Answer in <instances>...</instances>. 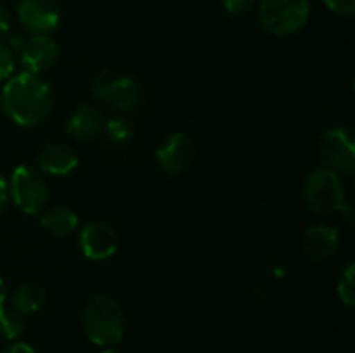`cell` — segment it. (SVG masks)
I'll list each match as a JSON object with an SVG mask.
<instances>
[{
	"label": "cell",
	"mask_w": 355,
	"mask_h": 353,
	"mask_svg": "<svg viewBox=\"0 0 355 353\" xmlns=\"http://www.w3.org/2000/svg\"><path fill=\"white\" fill-rule=\"evenodd\" d=\"M83 327L94 345L104 348L116 345L125 334L123 310L114 298L96 294L90 298L83 311Z\"/></svg>",
	"instance_id": "obj_2"
},
{
	"label": "cell",
	"mask_w": 355,
	"mask_h": 353,
	"mask_svg": "<svg viewBox=\"0 0 355 353\" xmlns=\"http://www.w3.org/2000/svg\"><path fill=\"white\" fill-rule=\"evenodd\" d=\"M340 244V234L331 225H314L300 239V249L307 258L322 262L335 255Z\"/></svg>",
	"instance_id": "obj_12"
},
{
	"label": "cell",
	"mask_w": 355,
	"mask_h": 353,
	"mask_svg": "<svg viewBox=\"0 0 355 353\" xmlns=\"http://www.w3.org/2000/svg\"><path fill=\"white\" fill-rule=\"evenodd\" d=\"M104 128H106L107 135H110L113 141L116 142H125L128 137H130V125L127 123L125 120H120V118H114V120H111L110 123L104 125Z\"/></svg>",
	"instance_id": "obj_19"
},
{
	"label": "cell",
	"mask_w": 355,
	"mask_h": 353,
	"mask_svg": "<svg viewBox=\"0 0 355 353\" xmlns=\"http://www.w3.org/2000/svg\"><path fill=\"white\" fill-rule=\"evenodd\" d=\"M194 154H196V147H194L193 138L182 132H175L168 135L158 147L156 161L165 173L180 175L193 165Z\"/></svg>",
	"instance_id": "obj_8"
},
{
	"label": "cell",
	"mask_w": 355,
	"mask_h": 353,
	"mask_svg": "<svg viewBox=\"0 0 355 353\" xmlns=\"http://www.w3.org/2000/svg\"><path fill=\"white\" fill-rule=\"evenodd\" d=\"M6 303V286H3V280L0 279V307Z\"/></svg>",
	"instance_id": "obj_26"
},
{
	"label": "cell",
	"mask_w": 355,
	"mask_h": 353,
	"mask_svg": "<svg viewBox=\"0 0 355 353\" xmlns=\"http://www.w3.org/2000/svg\"><path fill=\"white\" fill-rule=\"evenodd\" d=\"M38 168L55 176L69 175L78 166V154L75 149L62 142H52L42 147L37 156Z\"/></svg>",
	"instance_id": "obj_13"
},
{
	"label": "cell",
	"mask_w": 355,
	"mask_h": 353,
	"mask_svg": "<svg viewBox=\"0 0 355 353\" xmlns=\"http://www.w3.org/2000/svg\"><path fill=\"white\" fill-rule=\"evenodd\" d=\"M10 28V14L6 7L0 3V35L7 33Z\"/></svg>",
	"instance_id": "obj_24"
},
{
	"label": "cell",
	"mask_w": 355,
	"mask_h": 353,
	"mask_svg": "<svg viewBox=\"0 0 355 353\" xmlns=\"http://www.w3.org/2000/svg\"><path fill=\"white\" fill-rule=\"evenodd\" d=\"M257 0H222V6L232 16H239V14H245L255 6Z\"/></svg>",
	"instance_id": "obj_22"
},
{
	"label": "cell",
	"mask_w": 355,
	"mask_h": 353,
	"mask_svg": "<svg viewBox=\"0 0 355 353\" xmlns=\"http://www.w3.org/2000/svg\"><path fill=\"white\" fill-rule=\"evenodd\" d=\"M101 353H120V352H118V350H114V348H111V346H107V348L103 350Z\"/></svg>",
	"instance_id": "obj_27"
},
{
	"label": "cell",
	"mask_w": 355,
	"mask_h": 353,
	"mask_svg": "<svg viewBox=\"0 0 355 353\" xmlns=\"http://www.w3.org/2000/svg\"><path fill=\"white\" fill-rule=\"evenodd\" d=\"M309 208L318 215H335L345 211V189L338 173L321 166L311 172L304 187Z\"/></svg>",
	"instance_id": "obj_4"
},
{
	"label": "cell",
	"mask_w": 355,
	"mask_h": 353,
	"mask_svg": "<svg viewBox=\"0 0 355 353\" xmlns=\"http://www.w3.org/2000/svg\"><path fill=\"white\" fill-rule=\"evenodd\" d=\"M324 3L338 16L350 17L355 12V0H324Z\"/></svg>",
	"instance_id": "obj_21"
},
{
	"label": "cell",
	"mask_w": 355,
	"mask_h": 353,
	"mask_svg": "<svg viewBox=\"0 0 355 353\" xmlns=\"http://www.w3.org/2000/svg\"><path fill=\"white\" fill-rule=\"evenodd\" d=\"M0 353H37L33 346H30L28 343H14V345L3 348Z\"/></svg>",
	"instance_id": "obj_23"
},
{
	"label": "cell",
	"mask_w": 355,
	"mask_h": 353,
	"mask_svg": "<svg viewBox=\"0 0 355 353\" xmlns=\"http://www.w3.org/2000/svg\"><path fill=\"white\" fill-rule=\"evenodd\" d=\"M2 109L19 127L44 123L54 106L52 89L33 73H19L3 85L0 97Z\"/></svg>",
	"instance_id": "obj_1"
},
{
	"label": "cell",
	"mask_w": 355,
	"mask_h": 353,
	"mask_svg": "<svg viewBox=\"0 0 355 353\" xmlns=\"http://www.w3.org/2000/svg\"><path fill=\"white\" fill-rule=\"evenodd\" d=\"M92 93L97 102L125 113L135 109L141 102L142 85L134 76L103 69L92 80Z\"/></svg>",
	"instance_id": "obj_5"
},
{
	"label": "cell",
	"mask_w": 355,
	"mask_h": 353,
	"mask_svg": "<svg viewBox=\"0 0 355 353\" xmlns=\"http://www.w3.org/2000/svg\"><path fill=\"white\" fill-rule=\"evenodd\" d=\"M24 331V315L12 305L3 303L0 307V336L6 339H16Z\"/></svg>",
	"instance_id": "obj_17"
},
{
	"label": "cell",
	"mask_w": 355,
	"mask_h": 353,
	"mask_svg": "<svg viewBox=\"0 0 355 353\" xmlns=\"http://www.w3.org/2000/svg\"><path fill=\"white\" fill-rule=\"evenodd\" d=\"M7 199H9V189H7V182L0 176V213L6 210Z\"/></svg>",
	"instance_id": "obj_25"
},
{
	"label": "cell",
	"mask_w": 355,
	"mask_h": 353,
	"mask_svg": "<svg viewBox=\"0 0 355 353\" xmlns=\"http://www.w3.org/2000/svg\"><path fill=\"white\" fill-rule=\"evenodd\" d=\"M311 0H262L259 21L266 31L276 37H288L307 24Z\"/></svg>",
	"instance_id": "obj_3"
},
{
	"label": "cell",
	"mask_w": 355,
	"mask_h": 353,
	"mask_svg": "<svg viewBox=\"0 0 355 353\" xmlns=\"http://www.w3.org/2000/svg\"><path fill=\"white\" fill-rule=\"evenodd\" d=\"M354 263H350L345 270H343L342 277L338 280V296L342 300V303H345L347 307H354V298H355V291H354Z\"/></svg>",
	"instance_id": "obj_18"
},
{
	"label": "cell",
	"mask_w": 355,
	"mask_h": 353,
	"mask_svg": "<svg viewBox=\"0 0 355 353\" xmlns=\"http://www.w3.org/2000/svg\"><path fill=\"white\" fill-rule=\"evenodd\" d=\"M59 59V45L49 35H33L21 48V64L26 73L40 75L54 68Z\"/></svg>",
	"instance_id": "obj_11"
},
{
	"label": "cell",
	"mask_w": 355,
	"mask_h": 353,
	"mask_svg": "<svg viewBox=\"0 0 355 353\" xmlns=\"http://www.w3.org/2000/svg\"><path fill=\"white\" fill-rule=\"evenodd\" d=\"M80 248L85 258L103 262L116 253L118 235L106 221H90L80 232Z\"/></svg>",
	"instance_id": "obj_10"
},
{
	"label": "cell",
	"mask_w": 355,
	"mask_h": 353,
	"mask_svg": "<svg viewBox=\"0 0 355 353\" xmlns=\"http://www.w3.org/2000/svg\"><path fill=\"white\" fill-rule=\"evenodd\" d=\"M10 197L23 213L35 215L47 204V182L30 166H17L10 176Z\"/></svg>",
	"instance_id": "obj_6"
},
{
	"label": "cell",
	"mask_w": 355,
	"mask_h": 353,
	"mask_svg": "<svg viewBox=\"0 0 355 353\" xmlns=\"http://www.w3.org/2000/svg\"><path fill=\"white\" fill-rule=\"evenodd\" d=\"M17 17L30 33L49 35L59 26L61 10L54 0H23L17 6Z\"/></svg>",
	"instance_id": "obj_9"
},
{
	"label": "cell",
	"mask_w": 355,
	"mask_h": 353,
	"mask_svg": "<svg viewBox=\"0 0 355 353\" xmlns=\"http://www.w3.org/2000/svg\"><path fill=\"white\" fill-rule=\"evenodd\" d=\"M45 301V291L40 284L37 282H24L16 287L10 298V305L23 315L35 314L40 310Z\"/></svg>",
	"instance_id": "obj_16"
},
{
	"label": "cell",
	"mask_w": 355,
	"mask_h": 353,
	"mask_svg": "<svg viewBox=\"0 0 355 353\" xmlns=\"http://www.w3.org/2000/svg\"><path fill=\"white\" fill-rule=\"evenodd\" d=\"M319 154L326 168L336 173H350L355 165L352 135L345 128H329L319 138Z\"/></svg>",
	"instance_id": "obj_7"
},
{
	"label": "cell",
	"mask_w": 355,
	"mask_h": 353,
	"mask_svg": "<svg viewBox=\"0 0 355 353\" xmlns=\"http://www.w3.org/2000/svg\"><path fill=\"white\" fill-rule=\"evenodd\" d=\"M14 71V55L9 45L0 44V82L7 80Z\"/></svg>",
	"instance_id": "obj_20"
},
{
	"label": "cell",
	"mask_w": 355,
	"mask_h": 353,
	"mask_svg": "<svg viewBox=\"0 0 355 353\" xmlns=\"http://www.w3.org/2000/svg\"><path fill=\"white\" fill-rule=\"evenodd\" d=\"M104 125L106 121L97 107L82 106L69 114L66 121V132L78 141H90L104 130Z\"/></svg>",
	"instance_id": "obj_14"
},
{
	"label": "cell",
	"mask_w": 355,
	"mask_h": 353,
	"mask_svg": "<svg viewBox=\"0 0 355 353\" xmlns=\"http://www.w3.org/2000/svg\"><path fill=\"white\" fill-rule=\"evenodd\" d=\"M40 224L49 234L55 235V237H64L76 228L78 215L68 206H52L40 218Z\"/></svg>",
	"instance_id": "obj_15"
}]
</instances>
